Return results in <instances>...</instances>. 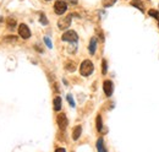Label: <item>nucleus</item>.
I'll return each instance as SVG.
<instances>
[{
	"instance_id": "obj_1",
	"label": "nucleus",
	"mask_w": 159,
	"mask_h": 152,
	"mask_svg": "<svg viewBox=\"0 0 159 152\" xmlns=\"http://www.w3.org/2000/svg\"><path fill=\"white\" fill-rule=\"evenodd\" d=\"M94 70V66H93V63L91 60H83L81 66H80V72H81L82 76H89Z\"/></svg>"
},
{
	"instance_id": "obj_2",
	"label": "nucleus",
	"mask_w": 159,
	"mask_h": 152,
	"mask_svg": "<svg viewBox=\"0 0 159 152\" xmlns=\"http://www.w3.org/2000/svg\"><path fill=\"white\" fill-rule=\"evenodd\" d=\"M71 19H72V14L71 15H66V16H62L59 22H58V27L60 30H66L70 25H71Z\"/></svg>"
},
{
	"instance_id": "obj_3",
	"label": "nucleus",
	"mask_w": 159,
	"mask_h": 152,
	"mask_svg": "<svg viewBox=\"0 0 159 152\" xmlns=\"http://www.w3.org/2000/svg\"><path fill=\"white\" fill-rule=\"evenodd\" d=\"M61 39L65 41V42H77L78 39V36L75 31H66L62 36H61Z\"/></svg>"
},
{
	"instance_id": "obj_4",
	"label": "nucleus",
	"mask_w": 159,
	"mask_h": 152,
	"mask_svg": "<svg viewBox=\"0 0 159 152\" xmlns=\"http://www.w3.org/2000/svg\"><path fill=\"white\" fill-rule=\"evenodd\" d=\"M66 10H68V5H66V3L62 1V0H58V1L55 3V5H54L55 14L56 15H62Z\"/></svg>"
},
{
	"instance_id": "obj_5",
	"label": "nucleus",
	"mask_w": 159,
	"mask_h": 152,
	"mask_svg": "<svg viewBox=\"0 0 159 152\" xmlns=\"http://www.w3.org/2000/svg\"><path fill=\"white\" fill-rule=\"evenodd\" d=\"M19 34L21 38H23V39H28V38L31 37V31L28 28L27 25L25 23H21L20 27H19Z\"/></svg>"
},
{
	"instance_id": "obj_6",
	"label": "nucleus",
	"mask_w": 159,
	"mask_h": 152,
	"mask_svg": "<svg viewBox=\"0 0 159 152\" xmlns=\"http://www.w3.org/2000/svg\"><path fill=\"white\" fill-rule=\"evenodd\" d=\"M56 121H58V125H59L60 130H65L66 128H68L69 120H68V118H66V115H65L64 113H60V114H59V115H58V119H56Z\"/></svg>"
},
{
	"instance_id": "obj_7",
	"label": "nucleus",
	"mask_w": 159,
	"mask_h": 152,
	"mask_svg": "<svg viewBox=\"0 0 159 152\" xmlns=\"http://www.w3.org/2000/svg\"><path fill=\"white\" fill-rule=\"evenodd\" d=\"M103 90H104V93L107 97H110L113 95V90H114V85L110 80H107L103 82Z\"/></svg>"
},
{
	"instance_id": "obj_8",
	"label": "nucleus",
	"mask_w": 159,
	"mask_h": 152,
	"mask_svg": "<svg viewBox=\"0 0 159 152\" xmlns=\"http://www.w3.org/2000/svg\"><path fill=\"white\" fill-rule=\"evenodd\" d=\"M88 49H89V53H91L92 55L96 53V49H97V38H96V37H92V38H91Z\"/></svg>"
},
{
	"instance_id": "obj_9",
	"label": "nucleus",
	"mask_w": 159,
	"mask_h": 152,
	"mask_svg": "<svg viewBox=\"0 0 159 152\" xmlns=\"http://www.w3.org/2000/svg\"><path fill=\"white\" fill-rule=\"evenodd\" d=\"M81 133H82V126L81 125L75 126L74 130H72V139H74L75 141L80 139V136H81Z\"/></svg>"
},
{
	"instance_id": "obj_10",
	"label": "nucleus",
	"mask_w": 159,
	"mask_h": 152,
	"mask_svg": "<svg viewBox=\"0 0 159 152\" xmlns=\"http://www.w3.org/2000/svg\"><path fill=\"white\" fill-rule=\"evenodd\" d=\"M53 103H54V110H55V112H59V110L61 109V98H60L59 96L54 98Z\"/></svg>"
},
{
	"instance_id": "obj_11",
	"label": "nucleus",
	"mask_w": 159,
	"mask_h": 152,
	"mask_svg": "<svg viewBox=\"0 0 159 152\" xmlns=\"http://www.w3.org/2000/svg\"><path fill=\"white\" fill-rule=\"evenodd\" d=\"M97 150L98 152H107V148L104 147V141H103V139H98V141H97Z\"/></svg>"
},
{
	"instance_id": "obj_12",
	"label": "nucleus",
	"mask_w": 159,
	"mask_h": 152,
	"mask_svg": "<svg viewBox=\"0 0 159 152\" xmlns=\"http://www.w3.org/2000/svg\"><path fill=\"white\" fill-rule=\"evenodd\" d=\"M131 5L134 7H137L141 11H144V7H143V5H142V3L140 1V0H134V1H131Z\"/></svg>"
},
{
	"instance_id": "obj_13",
	"label": "nucleus",
	"mask_w": 159,
	"mask_h": 152,
	"mask_svg": "<svg viewBox=\"0 0 159 152\" xmlns=\"http://www.w3.org/2000/svg\"><path fill=\"white\" fill-rule=\"evenodd\" d=\"M6 23H7V27L10 30H14L16 27V21H15V19H12V17H9L7 21H6Z\"/></svg>"
},
{
	"instance_id": "obj_14",
	"label": "nucleus",
	"mask_w": 159,
	"mask_h": 152,
	"mask_svg": "<svg viewBox=\"0 0 159 152\" xmlns=\"http://www.w3.org/2000/svg\"><path fill=\"white\" fill-rule=\"evenodd\" d=\"M148 15H149L151 17H154V19H155V20H158V22H159V11L151 9V10L148 11Z\"/></svg>"
},
{
	"instance_id": "obj_15",
	"label": "nucleus",
	"mask_w": 159,
	"mask_h": 152,
	"mask_svg": "<svg viewBox=\"0 0 159 152\" xmlns=\"http://www.w3.org/2000/svg\"><path fill=\"white\" fill-rule=\"evenodd\" d=\"M102 128H103L102 117H100V115H98V117H97V130H98V131H102Z\"/></svg>"
},
{
	"instance_id": "obj_16",
	"label": "nucleus",
	"mask_w": 159,
	"mask_h": 152,
	"mask_svg": "<svg viewBox=\"0 0 159 152\" xmlns=\"http://www.w3.org/2000/svg\"><path fill=\"white\" fill-rule=\"evenodd\" d=\"M102 72H103V75H105L107 74V70H108V64H107V60L105 59H103L102 60Z\"/></svg>"
},
{
	"instance_id": "obj_17",
	"label": "nucleus",
	"mask_w": 159,
	"mask_h": 152,
	"mask_svg": "<svg viewBox=\"0 0 159 152\" xmlns=\"http://www.w3.org/2000/svg\"><path fill=\"white\" fill-rule=\"evenodd\" d=\"M115 3H116V0H103V5L105 7H109V6L114 5Z\"/></svg>"
},
{
	"instance_id": "obj_18",
	"label": "nucleus",
	"mask_w": 159,
	"mask_h": 152,
	"mask_svg": "<svg viewBox=\"0 0 159 152\" xmlns=\"http://www.w3.org/2000/svg\"><path fill=\"white\" fill-rule=\"evenodd\" d=\"M65 68H66V69H68L69 71H75V70H76V65L74 64V63H71V61H69V63H68V64H66V65H65Z\"/></svg>"
},
{
	"instance_id": "obj_19",
	"label": "nucleus",
	"mask_w": 159,
	"mask_h": 152,
	"mask_svg": "<svg viewBox=\"0 0 159 152\" xmlns=\"http://www.w3.org/2000/svg\"><path fill=\"white\" fill-rule=\"evenodd\" d=\"M44 42H45V44H47L48 48H51L53 47V44H51V42L49 39V37H44Z\"/></svg>"
},
{
	"instance_id": "obj_20",
	"label": "nucleus",
	"mask_w": 159,
	"mask_h": 152,
	"mask_svg": "<svg viewBox=\"0 0 159 152\" xmlns=\"http://www.w3.org/2000/svg\"><path fill=\"white\" fill-rule=\"evenodd\" d=\"M68 101H69V103H70L71 107H75V102H74V98H72L71 95H68Z\"/></svg>"
},
{
	"instance_id": "obj_21",
	"label": "nucleus",
	"mask_w": 159,
	"mask_h": 152,
	"mask_svg": "<svg viewBox=\"0 0 159 152\" xmlns=\"http://www.w3.org/2000/svg\"><path fill=\"white\" fill-rule=\"evenodd\" d=\"M39 20H41V22H42L43 25H48V20H47V17H45L43 14L41 15V19H39Z\"/></svg>"
},
{
	"instance_id": "obj_22",
	"label": "nucleus",
	"mask_w": 159,
	"mask_h": 152,
	"mask_svg": "<svg viewBox=\"0 0 159 152\" xmlns=\"http://www.w3.org/2000/svg\"><path fill=\"white\" fill-rule=\"evenodd\" d=\"M55 152H66V151H65V148L59 147V148H56V150H55Z\"/></svg>"
},
{
	"instance_id": "obj_23",
	"label": "nucleus",
	"mask_w": 159,
	"mask_h": 152,
	"mask_svg": "<svg viewBox=\"0 0 159 152\" xmlns=\"http://www.w3.org/2000/svg\"><path fill=\"white\" fill-rule=\"evenodd\" d=\"M68 3H70V4H77V0H66Z\"/></svg>"
},
{
	"instance_id": "obj_24",
	"label": "nucleus",
	"mask_w": 159,
	"mask_h": 152,
	"mask_svg": "<svg viewBox=\"0 0 159 152\" xmlns=\"http://www.w3.org/2000/svg\"><path fill=\"white\" fill-rule=\"evenodd\" d=\"M47 1H49V0H47Z\"/></svg>"
}]
</instances>
